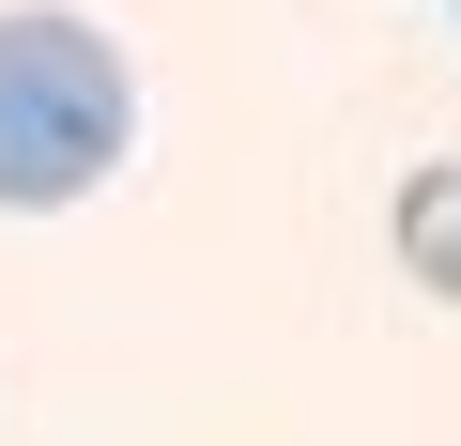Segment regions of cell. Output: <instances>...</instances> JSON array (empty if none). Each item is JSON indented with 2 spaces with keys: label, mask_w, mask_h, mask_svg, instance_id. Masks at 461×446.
Listing matches in <instances>:
<instances>
[{
  "label": "cell",
  "mask_w": 461,
  "mask_h": 446,
  "mask_svg": "<svg viewBox=\"0 0 461 446\" xmlns=\"http://www.w3.org/2000/svg\"><path fill=\"white\" fill-rule=\"evenodd\" d=\"M139 139V77L93 16H62V0H16L0 16V215H62L123 169Z\"/></svg>",
  "instance_id": "cell-1"
},
{
  "label": "cell",
  "mask_w": 461,
  "mask_h": 446,
  "mask_svg": "<svg viewBox=\"0 0 461 446\" xmlns=\"http://www.w3.org/2000/svg\"><path fill=\"white\" fill-rule=\"evenodd\" d=\"M400 262L461 308V169H400Z\"/></svg>",
  "instance_id": "cell-2"
}]
</instances>
